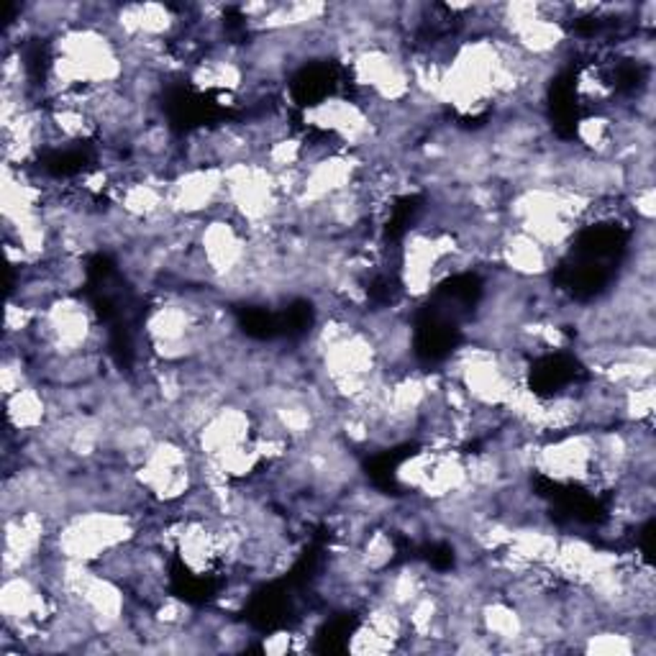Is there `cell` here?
I'll return each mask as SVG.
<instances>
[{
    "mask_svg": "<svg viewBox=\"0 0 656 656\" xmlns=\"http://www.w3.org/2000/svg\"><path fill=\"white\" fill-rule=\"evenodd\" d=\"M262 649L267 654H288L290 649H292V633H288V630L272 633L270 639H264Z\"/></svg>",
    "mask_w": 656,
    "mask_h": 656,
    "instance_id": "obj_4",
    "label": "cell"
},
{
    "mask_svg": "<svg viewBox=\"0 0 656 656\" xmlns=\"http://www.w3.org/2000/svg\"><path fill=\"white\" fill-rule=\"evenodd\" d=\"M393 649L395 643L380 636L377 630L369 629L367 623H362V629L356 630L352 636V643H349V651H354V654H387Z\"/></svg>",
    "mask_w": 656,
    "mask_h": 656,
    "instance_id": "obj_3",
    "label": "cell"
},
{
    "mask_svg": "<svg viewBox=\"0 0 656 656\" xmlns=\"http://www.w3.org/2000/svg\"><path fill=\"white\" fill-rule=\"evenodd\" d=\"M5 416H8V431H16L24 439L34 431H39L49 418V407H47L39 385H26L24 390L8 395L5 397Z\"/></svg>",
    "mask_w": 656,
    "mask_h": 656,
    "instance_id": "obj_1",
    "label": "cell"
},
{
    "mask_svg": "<svg viewBox=\"0 0 656 656\" xmlns=\"http://www.w3.org/2000/svg\"><path fill=\"white\" fill-rule=\"evenodd\" d=\"M359 556H362V562L367 565L372 575H380L395 559L393 536L382 528H372L367 538L362 541V546H359Z\"/></svg>",
    "mask_w": 656,
    "mask_h": 656,
    "instance_id": "obj_2",
    "label": "cell"
}]
</instances>
